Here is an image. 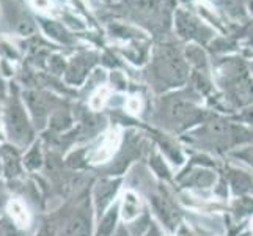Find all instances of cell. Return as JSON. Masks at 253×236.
Returning a JSON list of instances; mask_svg holds the SVG:
<instances>
[{"label": "cell", "instance_id": "6da1fadb", "mask_svg": "<svg viewBox=\"0 0 253 236\" xmlns=\"http://www.w3.org/2000/svg\"><path fill=\"white\" fill-rule=\"evenodd\" d=\"M219 85L225 93V99L233 107H249L253 104V79L249 66L239 57H226L219 65Z\"/></svg>", "mask_w": 253, "mask_h": 236}, {"label": "cell", "instance_id": "7a4b0ae2", "mask_svg": "<svg viewBox=\"0 0 253 236\" xmlns=\"http://www.w3.org/2000/svg\"><path fill=\"white\" fill-rule=\"evenodd\" d=\"M154 73L165 87H181L189 77V68L173 46H161L154 57Z\"/></svg>", "mask_w": 253, "mask_h": 236}, {"label": "cell", "instance_id": "3957f363", "mask_svg": "<svg viewBox=\"0 0 253 236\" xmlns=\"http://www.w3.org/2000/svg\"><path fill=\"white\" fill-rule=\"evenodd\" d=\"M174 29L182 40L195 41L200 46L209 45L215 38L214 29L186 10H176L174 13Z\"/></svg>", "mask_w": 253, "mask_h": 236}, {"label": "cell", "instance_id": "277c9868", "mask_svg": "<svg viewBox=\"0 0 253 236\" xmlns=\"http://www.w3.org/2000/svg\"><path fill=\"white\" fill-rule=\"evenodd\" d=\"M5 128L11 142L17 146H27L33 139V129L24 107L17 99H13L5 112Z\"/></svg>", "mask_w": 253, "mask_h": 236}, {"label": "cell", "instance_id": "5b68a950", "mask_svg": "<svg viewBox=\"0 0 253 236\" xmlns=\"http://www.w3.org/2000/svg\"><path fill=\"white\" fill-rule=\"evenodd\" d=\"M167 117L174 126L187 128L190 125L198 123L203 118V112L195 107L190 101L186 99H173L167 104Z\"/></svg>", "mask_w": 253, "mask_h": 236}, {"label": "cell", "instance_id": "8992f818", "mask_svg": "<svg viewBox=\"0 0 253 236\" xmlns=\"http://www.w3.org/2000/svg\"><path fill=\"white\" fill-rule=\"evenodd\" d=\"M90 232L91 225L88 209H86V206H82L66 221L62 236H90Z\"/></svg>", "mask_w": 253, "mask_h": 236}, {"label": "cell", "instance_id": "52a82bcc", "mask_svg": "<svg viewBox=\"0 0 253 236\" xmlns=\"http://www.w3.org/2000/svg\"><path fill=\"white\" fill-rule=\"evenodd\" d=\"M217 5L231 21L249 24L247 0H217Z\"/></svg>", "mask_w": 253, "mask_h": 236}, {"label": "cell", "instance_id": "ba28073f", "mask_svg": "<svg viewBox=\"0 0 253 236\" xmlns=\"http://www.w3.org/2000/svg\"><path fill=\"white\" fill-rule=\"evenodd\" d=\"M25 102H27V107L32 112V115L35 118L37 123H40V126L44 125V120L47 115V104L44 101L41 94H38L37 92H29L24 94Z\"/></svg>", "mask_w": 253, "mask_h": 236}, {"label": "cell", "instance_id": "9c48e42d", "mask_svg": "<svg viewBox=\"0 0 253 236\" xmlns=\"http://www.w3.org/2000/svg\"><path fill=\"white\" fill-rule=\"evenodd\" d=\"M150 200H151V203L156 209V213L161 216V219L169 227H173L174 222L178 221V214H176V211H174V208L170 205L169 200L165 197H161V195H153Z\"/></svg>", "mask_w": 253, "mask_h": 236}, {"label": "cell", "instance_id": "30bf717a", "mask_svg": "<svg viewBox=\"0 0 253 236\" xmlns=\"http://www.w3.org/2000/svg\"><path fill=\"white\" fill-rule=\"evenodd\" d=\"M186 60L198 73H208V55L200 45H189L186 47Z\"/></svg>", "mask_w": 253, "mask_h": 236}, {"label": "cell", "instance_id": "8fae6325", "mask_svg": "<svg viewBox=\"0 0 253 236\" xmlns=\"http://www.w3.org/2000/svg\"><path fill=\"white\" fill-rule=\"evenodd\" d=\"M8 213H10L11 222L16 227L25 229V227L30 224V214L21 200H11V202L8 203Z\"/></svg>", "mask_w": 253, "mask_h": 236}, {"label": "cell", "instance_id": "7c38bea8", "mask_svg": "<svg viewBox=\"0 0 253 236\" xmlns=\"http://www.w3.org/2000/svg\"><path fill=\"white\" fill-rule=\"evenodd\" d=\"M2 159H3V170L6 173L8 178H16L21 175V164H19V157L14 153L13 148L6 150L3 148V154H2Z\"/></svg>", "mask_w": 253, "mask_h": 236}, {"label": "cell", "instance_id": "4fadbf2b", "mask_svg": "<svg viewBox=\"0 0 253 236\" xmlns=\"http://www.w3.org/2000/svg\"><path fill=\"white\" fill-rule=\"evenodd\" d=\"M138 213H140V202H138L137 195L134 192H126L123 198V211H121V214H123L126 221H132L138 216Z\"/></svg>", "mask_w": 253, "mask_h": 236}, {"label": "cell", "instance_id": "5bb4252c", "mask_svg": "<svg viewBox=\"0 0 253 236\" xmlns=\"http://www.w3.org/2000/svg\"><path fill=\"white\" fill-rule=\"evenodd\" d=\"M117 189H118V183H112V181H104L102 186L98 188V190H96V200H98L99 209H104L110 203Z\"/></svg>", "mask_w": 253, "mask_h": 236}, {"label": "cell", "instance_id": "9a60e30c", "mask_svg": "<svg viewBox=\"0 0 253 236\" xmlns=\"http://www.w3.org/2000/svg\"><path fill=\"white\" fill-rule=\"evenodd\" d=\"M85 73H86L85 60L74 58L71 66H69V69H68V73H66V79H68V82H71V84H81L85 77Z\"/></svg>", "mask_w": 253, "mask_h": 236}, {"label": "cell", "instance_id": "2e32d148", "mask_svg": "<svg viewBox=\"0 0 253 236\" xmlns=\"http://www.w3.org/2000/svg\"><path fill=\"white\" fill-rule=\"evenodd\" d=\"M115 222H117V208H113L101 221L99 229H98V236H110L113 233V229H115Z\"/></svg>", "mask_w": 253, "mask_h": 236}, {"label": "cell", "instance_id": "e0dca14e", "mask_svg": "<svg viewBox=\"0 0 253 236\" xmlns=\"http://www.w3.org/2000/svg\"><path fill=\"white\" fill-rule=\"evenodd\" d=\"M41 25H42V29L46 30V33L49 35V37H52L54 40L57 41H65L68 43L69 38H68V35L65 33V30L60 27V25L57 22H50V21H41Z\"/></svg>", "mask_w": 253, "mask_h": 236}, {"label": "cell", "instance_id": "ac0fdd59", "mask_svg": "<svg viewBox=\"0 0 253 236\" xmlns=\"http://www.w3.org/2000/svg\"><path fill=\"white\" fill-rule=\"evenodd\" d=\"M41 161H42V157H41V151H40V146H33L32 150L27 153V156H25V165L30 169V170H37L40 165H41Z\"/></svg>", "mask_w": 253, "mask_h": 236}, {"label": "cell", "instance_id": "d6986e66", "mask_svg": "<svg viewBox=\"0 0 253 236\" xmlns=\"http://www.w3.org/2000/svg\"><path fill=\"white\" fill-rule=\"evenodd\" d=\"M209 46L212 47L214 52H220V54H225V52L234 49V43L230 41V40H226V38H214L211 43H209Z\"/></svg>", "mask_w": 253, "mask_h": 236}, {"label": "cell", "instance_id": "ffe728a7", "mask_svg": "<svg viewBox=\"0 0 253 236\" xmlns=\"http://www.w3.org/2000/svg\"><path fill=\"white\" fill-rule=\"evenodd\" d=\"M0 236H17L16 225L11 221L2 219L0 221Z\"/></svg>", "mask_w": 253, "mask_h": 236}, {"label": "cell", "instance_id": "44dd1931", "mask_svg": "<svg viewBox=\"0 0 253 236\" xmlns=\"http://www.w3.org/2000/svg\"><path fill=\"white\" fill-rule=\"evenodd\" d=\"M17 32L21 35H30L35 32V25L30 19H24L21 22H17Z\"/></svg>", "mask_w": 253, "mask_h": 236}, {"label": "cell", "instance_id": "7402d4cb", "mask_svg": "<svg viewBox=\"0 0 253 236\" xmlns=\"http://www.w3.org/2000/svg\"><path fill=\"white\" fill-rule=\"evenodd\" d=\"M238 157H241L242 161H246L249 165L253 167V146H249V148H244V150L238 151L236 153Z\"/></svg>", "mask_w": 253, "mask_h": 236}, {"label": "cell", "instance_id": "603a6c76", "mask_svg": "<svg viewBox=\"0 0 253 236\" xmlns=\"http://www.w3.org/2000/svg\"><path fill=\"white\" fill-rule=\"evenodd\" d=\"M239 118H241L242 121H246V123L253 125V106L244 107V110H242V113L239 115Z\"/></svg>", "mask_w": 253, "mask_h": 236}, {"label": "cell", "instance_id": "cb8c5ba5", "mask_svg": "<svg viewBox=\"0 0 253 236\" xmlns=\"http://www.w3.org/2000/svg\"><path fill=\"white\" fill-rule=\"evenodd\" d=\"M244 35H246V38H247L249 46L253 49V22L247 24V29H246V32H244Z\"/></svg>", "mask_w": 253, "mask_h": 236}, {"label": "cell", "instance_id": "d4e9b609", "mask_svg": "<svg viewBox=\"0 0 253 236\" xmlns=\"http://www.w3.org/2000/svg\"><path fill=\"white\" fill-rule=\"evenodd\" d=\"M33 3L38 8H47L49 6V0H33Z\"/></svg>", "mask_w": 253, "mask_h": 236}, {"label": "cell", "instance_id": "484cf974", "mask_svg": "<svg viewBox=\"0 0 253 236\" xmlns=\"http://www.w3.org/2000/svg\"><path fill=\"white\" fill-rule=\"evenodd\" d=\"M35 236H52V232L47 229V227H42V229L35 235Z\"/></svg>", "mask_w": 253, "mask_h": 236}, {"label": "cell", "instance_id": "4316f807", "mask_svg": "<svg viewBox=\"0 0 253 236\" xmlns=\"http://www.w3.org/2000/svg\"><path fill=\"white\" fill-rule=\"evenodd\" d=\"M5 198H6V195H5V189H3V186H2V185H0V208L3 206Z\"/></svg>", "mask_w": 253, "mask_h": 236}, {"label": "cell", "instance_id": "83f0119b", "mask_svg": "<svg viewBox=\"0 0 253 236\" xmlns=\"http://www.w3.org/2000/svg\"><path fill=\"white\" fill-rule=\"evenodd\" d=\"M247 13L253 17V0H247Z\"/></svg>", "mask_w": 253, "mask_h": 236}, {"label": "cell", "instance_id": "f1b7e54d", "mask_svg": "<svg viewBox=\"0 0 253 236\" xmlns=\"http://www.w3.org/2000/svg\"><path fill=\"white\" fill-rule=\"evenodd\" d=\"M249 73H250V77L253 79V62L249 65Z\"/></svg>", "mask_w": 253, "mask_h": 236}, {"label": "cell", "instance_id": "f546056e", "mask_svg": "<svg viewBox=\"0 0 253 236\" xmlns=\"http://www.w3.org/2000/svg\"><path fill=\"white\" fill-rule=\"evenodd\" d=\"M0 172H2V162H0Z\"/></svg>", "mask_w": 253, "mask_h": 236}]
</instances>
